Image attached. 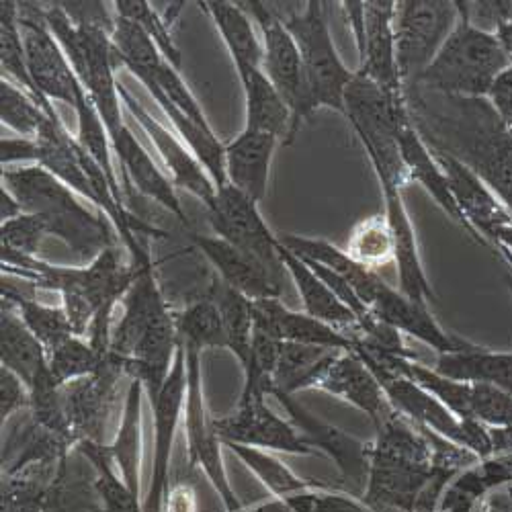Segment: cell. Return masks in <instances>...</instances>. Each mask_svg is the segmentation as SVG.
Returning <instances> with one entry per match:
<instances>
[{
	"mask_svg": "<svg viewBox=\"0 0 512 512\" xmlns=\"http://www.w3.org/2000/svg\"><path fill=\"white\" fill-rule=\"evenodd\" d=\"M404 93L426 146L465 164L512 213V130L490 101L414 87Z\"/></svg>",
	"mask_w": 512,
	"mask_h": 512,
	"instance_id": "6da1fadb",
	"label": "cell"
},
{
	"mask_svg": "<svg viewBox=\"0 0 512 512\" xmlns=\"http://www.w3.org/2000/svg\"><path fill=\"white\" fill-rule=\"evenodd\" d=\"M121 306L123 314L111 330L109 355L130 379L142 381L154 402L173 369L181 340L152 267L140 273Z\"/></svg>",
	"mask_w": 512,
	"mask_h": 512,
	"instance_id": "7a4b0ae2",
	"label": "cell"
},
{
	"mask_svg": "<svg viewBox=\"0 0 512 512\" xmlns=\"http://www.w3.org/2000/svg\"><path fill=\"white\" fill-rule=\"evenodd\" d=\"M3 187L19 201L23 213L44 218L48 232L60 238L78 261L93 263L103 250L115 248L111 220L82 205L74 191L44 166L3 168Z\"/></svg>",
	"mask_w": 512,
	"mask_h": 512,
	"instance_id": "3957f363",
	"label": "cell"
},
{
	"mask_svg": "<svg viewBox=\"0 0 512 512\" xmlns=\"http://www.w3.org/2000/svg\"><path fill=\"white\" fill-rule=\"evenodd\" d=\"M324 5L326 3L310 0L302 11L289 13L283 19L302 58V97L291 117V130L285 144H291L302 123L320 109H334L345 115L347 89L355 80V72L338 56Z\"/></svg>",
	"mask_w": 512,
	"mask_h": 512,
	"instance_id": "277c9868",
	"label": "cell"
},
{
	"mask_svg": "<svg viewBox=\"0 0 512 512\" xmlns=\"http://www.w3.org/2000/svg\"><path fill=\"white\" fill-rule=\"evenodd\" d=\"M510 66L512 60L498 44L496 35L474 27L459 9L457 25L443 48L408 89L486 99L496 78Z\"/></svg>",
	"mask_w": 512,
	"mask_h": 512,
	"instance_id": "5b68a950",
	"label": "cell"
},
{
	"mask_svg": "<svg viewBox=\"0 0 512 512\" xmlns=\"http://www.w3.org/2000/svg\"><path fill=\"white\" fill-rule=\"evenodd\" d=\"M355 353L375 373L383 392H386L390 404L398 410V414L408 418L412 424L420 426V429L433 431L435 435L476 453L480 459H488L494 455L492 439L486 426L457 418L439 398H435L431 392H426L404 373L396 371L394 367L363 351Z\"/></svg>",
	"mask_w": 512,
	"mask_h": 512,
	"instance_id": "8992f818",
	"label": "cell"
},
{
	"mask_svg": "<svg viewBox=\"0 0 512 512\" xmlns=\"http://www.w3.org/2000/svg\"><path fill=\"white\" fill-rule=\"evenodd\" d=\"M457 3L400 0L396 3V60L404 91L429 66L457 25Z\"/></svg>",
	"mask_w": 512,
	"mask_h": 512,
	"instance_id": "52a82bcc",
	"label": "cell"
},
{
	"mask_svg": "<svg viewBox=\"0 0 512 512\" xmlns=\"http://www.w3.org/2000/svg\"><path fill=\"white\" fill-rule=\"evenodd\" d=\"M19 25L29 74L39 93L50 103L58 101L76 109L87 89L82 87L68 56L50 31L44 9L33 3H19Z\"/></svg>",
	"mask_w": 512,
	"mask_h": 512,
	"instance_id": "ba28073f",
	"label": "cell"
},
{
	"mask_svg": "<svg viewBox=\"0 0 512 512\" xmlns=\"http://www.w3.org/2000/svg\"><path fill=\"white\" fill-rule=\"evenodd\" d=\"M205 209L213 234L250 254L275 277L283 279L287 275L279 254V236H275L263 220L259 203H254L236 187L224 185L218 187L216 199Z\"/></svg>",
	"mask_w": 512,
	"mask_h": 512,
	"instance_id": "9c48e42d",
	"label": "cell"
},
{
	"mask_svg": "<svg viewBox=\"0 0 512 512\" xmlns=\"http://www.w3.org/2000/svg\"><path fill=\"white\" fill-rule=\"evenodd\" d=\"M185 347L187 353V400H185V433L191 467L199 465L211 484L220 492L228 512H242V504L234 496L222 461V439L216 431V420L209 416L201 390V351Z\"/></svg>",
	"mask_w": 512,
	"mask_h": 512,
	"instance_id": "30bf717a",
	"label": "cell"
},
{
	"mask_svg": "<svg viewBox=\"0 0 512 512\" xmlns=\"http://www.w3.org/2000/svg\"><path fill=\"white\" fill-rule=\"evenodd\" d=\"M300 390H322L345 400L365 412L375 426L396 412L375 373L355 351L328 353L304 379Z\"/></svg>",
	"mask_w": 512,
	"mask_h": 512,
	"instance_id": "8fae6325",
	"label": "cell"
},
{
	"mask_svg": "<svg viewBox=\"0 0 512 512\" xmlns=\"http://www.w3.org/2000/svg\"><path fill=\"white\" fill-rule=\"evenodd\" d=\"M121 375H125L121 365L107 355L97 373L62 386L66 416L76 445L80 441L105 445L107 422L115 404Z\"/></svg>",
	"mask_w": 512,
	"mask_h": 512,
	"instance_id": "7c38bea8",
	"label": "cell"
},
{
	"mask_svg": "<svg viewBox=\"0 0 512 512\" xmlns=\"http://www.w3.org/2000/svg\"><path fill=\"white\" fill-rule=\"evenodd\" d=\"M187 400V353L183 343H179V351L170 369L164 386L156 400L154 408V469H152V486L142 502L144 512H162V496L168 490V465L170 453H173V441L177 426L181 422V414Z\"/></svg>",
	"mask_w": 512,
	"mask_h": 512,
	"instance_id": "4fadbf2b",
	"label": "cell"
},
{
	"mask_svg": "<svg viewBox=\"0 0 512 512\" xmlns=\"http://www.w3.org/2000/svg\"><path fill=\"white\" fill-rule=\"evenodd\" d=\"M271 396L279 400L291 424L302 433V437L310 443V447L314 451L320 449L328 457H332L340 472H343L345 480L357 492H365L369 482V467H371V445H365L363 441L336 429V426L316 418L287 392L273 390Z\"/></svg>",
	"mask_w": 512,
	"mask_h": 512,
	"instance_id": "5bb4252c",
	"label": "cell"
},
{
	"mask_svg": "<svg viewBox=\"0 0 512 512\" xmlns=\"http://www.w3.org/2000/svg\"><path fill=\"white\" fill-rule=\"evenodd\" d=\"M240 7L261 29L263 70L293 117L302 97V58L295 39L271 3L250 0V3H240Z\"/></svg>",
	"mask_w": 512,
	"mask_h": 512,
	"instance_id": "9a60e30c",
	"label": "cell"
},
{
	"mask_svg": "<svg viewBox=\"0 0 512 512\" xmlns=\"http://www.w3.org/2000/svg\"><path fill=\"white\" fill-rule=\"evenodd\" d=\"M119 97L127 113L136 119V123L144 130V134L156 146L162 158V164L170 173V181H173V185L189 191L199 201H203L205 207H209L213 199H216L218 187L209 177L205 166L199 162V158L189 148H185L173 132H168L158 119H154L121 82H119Z\"/></svg>",
	"mask_w": 512,
	"mask_h": 512,
	"instance_id": "2e32d148",
	"label": "cell"
},
{
	"mask_svg": "<svg viewBox=\"0 0 512 512\" xmlns=\"http://www.w3.org/2000/svg\"><path fill=\"white\" fill-rule=\"evenodd\" d=\"M216 431L224 443L295 455L316 453L291 420H283L267 408L265 398L240 400L232 416L216 420Z\"/></svg>",
	"mask_w": 512,
	"mask_h": 512,
	"instance_id": "e0dca14e",
	"label": "cell"
},
{
	"mask_svg": "<svg viewBox=\"0 0 512 512\" xmlns=\"http://www.w3.org/2000/svg\"><path fill=\"white\" fill-rule=\"evenodd\" d=\"M197 250L209 261V265L218 271L220 279L244 295L246 300H279L283 293V279L275 277L265 265L234 244L226 242L220 236L189 234Z\"/></svg>",
	"mask_w": 512,
	"mask_h": 512,
	"instance_id": "ac0fdd59",
	"label": "cell"
},
{
	"mask_svg": "<svg viewBox=\"0 0 512 512\" xmlns=\"http://www.w3.org/2000/svg\"><path fill=\"white\" fill-rule=\"evenodd\" d=\"M394 0H367L365 3V37L359 48V74L373 80L390 95H402L404 84L396 60Z\"/></svg>",
	"mask_w": 512,
	"mask_h": 512,
	"instance_id": "d6986e66",
	"label": "cell"
},
{
	"mask_svg": "<svg viewBox=\"0 0 512 512\" xmlns=\"http://www.w3.org/2000/svg\"><path fill=\"white\" fill-rule=\"evenodd\" d=\"M398 140H400L402 160L408 170V179L420 183L426 189V193H429L437 201V205L447 213V218H451L457 226H461L469 238L476 240L480 246L492 250V246L482 236H478L472 228H469V224L463 220L461 211L451 195L445 170L441 168L433 150L426 146V142L422 140V136L416 130L410 109H408V101H406V107L400 111Z\"/></svg>",
	"mask_w": 512,
	"mask_h": 512,
	"instance_id": "ffe728a7",
	"label": "cell"
},
{
	"mask_svg": "<svg viewBox=\"0 0 512 512\" xmlns=\"http://www.w3.org/2000/svg\"><path fill=\"white\" fill-rule=\"evenodd\" d=\"M437 162L445 170V177L449 181L451 195L461 211L463 220L469 224L478 236L486 242L496 228L512 224V213L506 205L484 185L480 177H476L472 170L459 160L451 158L449 154L435 152ZM490 244V242H488Z\"/></svg>",
	"mask_w": 512,
	"mask_h": 512,
	"instance_id": "44dd1931",
	"label": "cell"
},
{
	"mask_svg": "<svg viewBox=\"0 0 512 512\" xmlns=\"http://www.w3.org/2000/svg\"><path fill=\"white\" fill-rule=\"evenodd\" d=\"M383 213L390 222L394 244H396V259L398 265V279H400V291L420 308H429L431 302H435L433 287L426 279V271L420 261L418 242L414 234L412 220L408 216V209L404 205L402 187L396 185H383Z\"/></svg>",
	"mask_w": 512,
	"mask_h": 512,
	"instance_id": "7402d4cb",
	"label": "cell"
},
{
	"mask_svg": "<svg viewBox=\"0 0 512 512\" xmlns=\"http://www.w3.org/2000/svg\"><path fill=\"white\" fill-rule=\"evenodd\" d=\"M254 328L269 334L279 343L324 347L332 351H355L353 338L308 314L287 310L279 300L250 302Z\"/></svg>",
	"mask_w": 512,
	"mask_h": 512,
	"instance_id": "603a6c76",
	"label": "cell"
},
{
	"mask_svg": "<svg viewBox=\"0 0 512 512\" xmlns=\"http://www.w3.org/2000/svg\"><path fill=\"white\" fill-rule=\"evenodd\" d=\"M281 140L263 134L242 130L230 144H226V181L242 191L254 203L267 197L271 162Z\"/></svg>",
	"mask_w": 512,
	"mask_h": 512,
	"instance_id": "cb8c5ba5",
	"label": "cell"
},
{
	"mask_svg": "<svg viewBox=\"0 0 512 512\" xmlns=\"http://www.w3.org/2000/svg\"><path fill=\"white\" fill-rule=\"evenodd\" d=\"M37 142V164L60 179L74 193L89 199L95 207L99 205L93 181L84 168V150L76 138H72L60 117H48L35 138ZM99 211V209H97Z\"/></svg>",
	"mask_w": 512,
	"mask_h": 512,
	"instance_id": "d4e9b609",
	"label": "cell"
},
{
	"mask_svg": "<svg viewBox=\"0 0 512 512\" xmlns=\"http://www.w3.org/2000/svg\"><path fill=\"white\" fill-rule=\"evenodd\" d=\"M279 254L287 269V275L291 277L297 291L302 295L306 314L328 326H334L336 330L345 332L351 338H357L361 330L353 310H349L343 302L338 300V295L322 281V277L304 259L293 254L281 242H279Z\"/></svg>",
	"mask_w": 512,
	"mask_h": 512,
	"instance_id": "484cf974",
	"label": "cell"
},
{
	"mask_svg": "<svg viewBox=\"0 0 512 512\" xmlns=\"http://www.w3.org/2000/svg\"><path fill=\"white\" fill-rule=\"evenodd\" d=\"M111 148L117 154V160L123 168V175L132 179V185L148 199L162 205L168 213H175L177 220L189 226L187 213L181 207L177 197V187L173 185L162 170L154 164L152 156L142 148L130 127H123V132L111 140Z\"/></svg>",
	"mask_w": 512,
	"mask_h": 512,
	"instance_id": "4316f807",
	"label": "cell"
},
{
	"mask_svg": "<svg viewBox=\"0 0 512 512\" xmlns=\"http://www.w3.org/2000/svg\"><path fill=\"white\" fill-rule=\"evenodd\" d=\"M236 72L246 101L244 130L271 134L285 144L291 130V111L265 70L256 66H236Z\"/></svg>",
	"mask_w": 512,
	"mask_h": 512,
	"instance_id": "83f0119b",
	"label": "cell"
},
{
	"mask_svg": "<svg viewBox=\"0 0 512 512\" xmlns=\"http://www.w3.org/2000/svg\"><path fill=\"white\" fill-rule=\"evenodd\" d=\"M433 369L449 379L488 383L512 396V351L467 345L453 353H439Z\"/></svg>",
	"mask_w": 512,
	"mask_h": 512,
	"instance_id": "f1b7e54d",
	"label": "cell"
},
{
	"mask_svg": "<svg viewBox=\"0 0 512 512\" xmlns=\"http://www.w3.org/2000/svg\"><path fill=\"white\" fill-rule=\"evenodd\" d=\"M0 363L5 369L21 377L27 388L37 373L48 365V353L41 347L35 334L21 320L15 306L3 300V316H0Z\"/></svg>",
	"mask_w": 512,
	"mask_h": 512,
	"instance_id": "f546056e",
	"label": "cell"
},
{
	"mask_svg": "<svg viewBox=\"0 0 512 512\" xmlns=\"http://www.w3.org/2000/svg\"><path fill=\"white\" fill-rule=\"evenodd\" d=\"M142 381L132 379L127 388L119 431L109 447L119 476L136 496H140V455H142Z\"/></svg>",
	"mask_w": 512,
	"mask_h": 512,
	"instance_id": "4dcf8cb0",
	"label": "cell"
},
{
	"mask_svg": "<svg viewBox=\"0 0 512 512\" xmlns=\"http://www.w3.org/2000/svg\"><path fill=\"white\" fill-rule=\"evenodd\" d=\"M199 7L216 23L234 66L263 68V41L256 35L252 19L240 3L211 0V3H199Z\"/></svg>",
	"mask_w": 512,
	"mask_h": 512,
	"instance_id": "1f68e13d",
	"label": "cell"
},
{
	"mask_svg": "<svg viewBox=\"0 0 512 512\" xmlns=\"http://www.w3.org/2000/svg\"><path fill=\"white\" fill-rule=\"evenodd\" d=\"M0 64H3V78H13L17 82V87L23 89L50 117H60L58 111L54 109V103H50L39 93L29 74L23 33L19 25V3H13V0L0 3Z\"/></svg>",
	"mask_w": 512,
	"mask_h": 512,
	"instance_id": "d6a6232c",
	"label": "cell"
},
{
	"mask_svg": "<svg viewBox=\"0 0 512 512\" xmlns=\"http://www.w3.org/2000/svg\"><path fill=\"white\" fill-rule=\"evenodd\" d=\"M205 293L216 302L226 330V343L228 349L238 357L242 367L248 363L250 347H252V334H254V320L250 310V300L244 295L228 287L222 279H211Z\"/></svg>",
	"mask_w": 512,
	"mask_h": 512,
	"instance_id": "836d02e7",
	"label": "cell"
},
{
	"mask_svg": "<svg viewBox=\"0 0 512 512\" xmlns=\"http://www.w3.org/2000/svg\"><path fill=\"white\" fill-rule=\"evenodd\" d=\"M37 291L41 289L29 291L25 295H9L3 297V300L15 306L21 320L27 324V328L35 334L41 347L50 355L74 336V330L66 316V310L39 302Z\"/></svg>",
	"mask_w": 512,
	"mask_h": 512,
	"instance_id": "e575fe53",
	"label": "cell"
},
{
	"mask_svg": "<svg viewBox=\"0 0 512 512\" xmlns=\"http://www.w3.org/2000/svg\"><path fill=\"white\" fill-rule=\"evenodd\" d=\"M179 340L197 351L203 349H228L222 314L216 302L205 293L187 302L185 310L175 316Z\"/></svg>",
	"mask_w": 512,
	"mask_h": 512,
	"instance_id": "d590c367",
	"label": "cell"
},
{
	"mask_svg": "<svg viewBox=\"0 0 512 512\" xmlns=\"http://www.w3.org/2000/svg\"><path fill=\"white\" fill-rule=\"evenodd\" d=\"M39 512H107L97 484L70 474V455L41 500Z\"/></svg>",
	"mask_w": 512,
	"mask_h": 512,
	"instance_id": "8d00e7d4",
	"label": "cell"
},
{
	"mask_svg": "<svg viewBox=\"0 0 512 512\" xmlns=\"http://www.w3.org/2000/svg\"><path fill=\"white\" fill-rule=\"evenodd\" d=\"M74 449L95 465L97 469L95 484L103 496L107 512H144V506H140L138 496L125 486V482L117 474V467L111 459L107 445L80 441Z\"/></svg>",
	"mask_w": 512,
	"mask_h": 512,
	"instance_id": "74e56055",
	"label": "cell"
},
{
	"mask_svg": "<svg viewBox=\"0 0 512 512\" xmlns=\"http://www.w3.org/2000/svg\"><path fill=\"white\" fill-rule=\"evenodd\" d=\"M347 254L355 263L371 271L396 259L394 234L386 213H377V216H371L353 228Z\"/></svg>",
	"mask_w": 512,
	"mask_h": 512,
	"instance_id": "f35d334b",
	"label": "cell"
},
{
	"mask_svg": "<svg viewBox=\"0 0 512 512\" xmlns=\"http://www.w3.org/2000/svg\"><path fill=\"white\" fill-rule=\"evenodd\" d=\"M50 115L9 78L0 80V121L23 138L35 140ZM54 119V117H52Z\"/></svg>",
	"mask_w": 512,
	"mask_h": 512,
	"instance_id": "ab89813d",
	"label": "cell"
},
{
	"mask_svg": "<svg viewBox=\"0 0 512 512\" xmlns=\"http://www.w3.org/2000/svg\"><path fill=\"white\" fill-rule=\"evenodd\" d=\"M224 445L230 447L232 453H236L252 469V472L261 478V482L281 500L310 488L306 482L295 478L289 469L271 453L263 449L238 445V443H224Z\"/></svg>",
	"mask_w": 512,
	"mask_h": 512,
	"instance_id": "60d3db41",
	"label": "cell"
},
{
	"mask_svg": "<svg viewBox=\"0 0 512 512\" xmlns=\"http://www.w3.org/2000/svg\"><path fill=\"white\" fill-rule=\"evenodd\" d=\"M103 361L105 359L95 351L89 338L72 336L62 347L48 355V369L58 386H66L74 379L97 373Z\"/></svg>",
	"mask_w": 512,
	"mask_h": 512,
	"instance_id": "b9f144b4",
	"label": "cell"
},
{
	"mask_svg": "<svg viewBox=\"0 0 512 512\" xmlns=\"http://www.w3.org/2000/svg\"><path fill=\"white\" fill-rule=\"evenodd\" d=\"M113 5H115V11L119 17L134 21L158 46L164 60L168 64H173L181 72V68H183L181 50L177 48L173 35H170L166 21H162L158 17V13L150 7V3H146V0H117V3H113Z\"/></svg>",
	"mask_w": 512,
	"mask_h": 512,
	"instance_id": "7bdbcfd3",
	"label": "cell"
},
{
	"mask_svg": "<svg viewBox=\"0 0 512 512\" xmlns=\"http://www.w3.org/2000/svg\"><path fill=\"white\" fill-rule=\"evenodd\" d=\"M132 72V70H130ZM142 72V70H140ZM150 74V72H148ZM154 80H156V84L158 87L162 89V93L175 103V107L179 109V111H183L187 117H191L197 125H201L203 130H211V125H209V121L205 119V113H203V109H201V105L197 103V99L193 97V93L189 91V87H187V82L183 80V76H181V72L173 66V64H168L166 60L150 74Z\"/></svg>",
	"mask_w": 512,
	"mask_h": 512,
	"instance_id": "ee69618b",
	"label": "cell"
},
{
	"mask_svg": "<svg viewBox=\"0 0 512 512\" xmlns=\"http://www.w3.org/2000/svg\"><path fill=\"white\" fill-rule=\"evenodd\" d=\"M48 234L50 232L44 218L33 216V213H21V216L0 226V244L21 254L37 256L39 244Z\"/></svg>",
	"mask_w": 512,
	"mask_h": 512,
	"instance_id": "f6af8a7d",
	"label": "cell"
},
{
	"mask_svg": "<svg viewBox=\"0 0 512 512\" xmlns=\"http://www.w3.org/2000/svg\"><path fill=\"white\" fill-rule=\"evenodd\" d=\"M291 512H369L361 502L343 494L300 492L283 498Z\"/></svg>",
	"mask_w": 512,
	"mask_h": 512,
	"instance_id": "bcb514c9",
	"label": "cell"
},
{
	"mask_svg": "<svg viewBox=\"0 0 512 512\" xmlns=\"http://www.w3.org/2000/svg\"><path fill=\"white\" fill-rule=\"evenodd\" d=\"M29 402L31 394L27 383L13 371L0 367V416H3V422L17 410L29 406Z\"/></svg>",
	"mask_w": 512,
	"mask_h": 512,
	"instance_id": "7dc6e473",
	"label": "cell"
},
{
	"mask_svg": "<svg viewBox=\"0 0 512 512\" xmlns=\"http://www.w3.org/2000/svg\"><path fill=\"white\" fill-rule=\"evenodd\" d=\"M60 7L74 25L99 27L109 35L113 33L115 17L109 15V9L103 3H60Z\"/></svg>",
	"mask_w": 512,
	"mask_h": 512,
	"instance_id": "c3c4849f",
	"label": "cell"
},
{
	"mask_svg": "<svg viewBox=\"0 0 512 512\" xmlns=\"http://www.w3.org/2000/svg\"><path fill=\"white\" fill-rule=\"evenodd\" d=\"M486 99L490 101L502 123L508 130H512V66L496 78Z\"/></svg>",
	"mask_w": 512,
	"mask_h": 512,
	"instance_id": "681fc988",
	"label": "cell"
},
{
	"mask_svg": "<svg viewBox=\"0 0 512 512\" xmlns=\"http://www.w3.org/2000/svg\"><path fill=\"white\" fill-rule=\"evenodd\" d=\"M17 162L37 164V142L31 138H3L0 140V164L3 168H13Z\"/></svg>",
	"mask_w": 512,
	"mask_h": 512,
	"instance_id": "f907efd6",
	"label": "cell"
},
{
	"mask_svg": "<svg viewBox=\"0 0 512 512\" xmlns=\"http://www.w3.org/2000/svg\"><path fill=\"white\" fill-rule=\"evenodd\" d=\"M162 512H197L195 490L185 482L170 484L162 500Z\"/></svg>",
	"mask_w": 512,
	"mask_h": 512,
	"instance_id": "816d5d0a",
	"label": "cell"
},
{
	"mask_svg": "<svg viewBox=\"0 0 512 512\" xmlns=\"http://www.w3.org/2000/svg\"><path fill=\"white\" fill-rule=\"evenodd\" d=\"M23 209L19 205V201L3 187L0 189V218H3V222H9L17 216H21Z\"/></svg>",
	"mask_w": 512,
	"mask_h": 512,
	"instance_id": "f5cc1de1",
	"label": "cell"
},
{
	"mask_svg": "<svg viewBox=\"0 0 512 512\" xmlns=\"http://www.w3.org/2000/svg\"><path fill=\"white\" fill-rule=\"evenodd\" d=\"M498 44L502 46V50L508 54V58L512 60V19H508L506 23H502L496 31H494Z\"/></svg>",
	"mask_w": 512,
	"mask_h": 512,
	"instance_id": "db71d44e",
	"label": "cell"
},
{
	"mask_svg": "<svg viewBox=\"0 0 512 512\" xmlns=\"http://www.w3.org/2000/svg\"><path fill=\"white\" fill-rule=\"evenodd\" d=\"M488 242H490L492 248L504 246V248H508V250L512 252V224L502 226V228H496V230L492 232V236L488 238Z\"/></svg>",
	"mask_w": 512,
	"mask_h": 512,
	"instance_id": "11a10c76",
	"label": "cell"
},
{
	"mask_svg": "<svg viewBox=\"0 0 512 512\" xmlns=\"http://www.w3.org/2000/svg\"><path fill=\"white\" fill-rule=\"evenodd\" d=\"M496 248H498L496 252H500V254H502L504 263L508 265V273H506V285H508V289L512 291V252H510L508 248H504V246H496Z\"/></svg>",
	"mask_w": 512,
	"mask_h": 512,
	"instance_id": "9f6ffc18",
	"label": "cell"
}]
</instances>
